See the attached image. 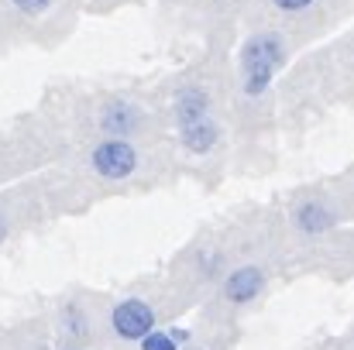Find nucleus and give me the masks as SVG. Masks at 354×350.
Returning a JSON list of instances; mask_svg holds the SVG:
<instances>
[{"instance_id":"obj_6","label":"nucleus","mask_w":354,"mask_h":350,"mask_svg":"<svg viewBox=\"0 0 354 350\" xmlns=\"http://www.w3.org/2000/svg\"><path fill=\"white\" fill-rule=\"evenodd\" d=\"M334 224V213L324 206V203H303L296 210V227L303 233H320Z\"/></svg>"},{"instance_id":"obj_12","label":"nucleus","mask_w":354,"mask_h":350,"mask_svg":"<svg viewBox=\"0 0 354 350\" xmlns=\"http://www.w3.org/2000/svg\"><path fill=\"white\" fill-rule=\"evenodd\" d=\"M165 333H169V337H172V340H176V344H186V340H189V333H186V330H183V327H169V330H165Z\"/></svg>"},{"instance_id":"obj_13","label":"nucleus","mask_w":354,"mask_h":350,"mask_svg":"<svg viewBox=\"0 0 354 350\" xmlns=\"http://www.w3.org/2000/svg\"><path fill=\"white\" fill-rule=\"evenodd\" d=\"M3 233H7V231H3V224H0V240H3Z\"/></svg>"},{"instance_id":"obj_11","label":"nucleus","mask_w":354,"mask_h":350,"mask_svg":"<svg viewBox=\"0 0 354 350\" xmlns=\"http://www.w3.org/2000/svg\"><path fill=\"white\" fill-rule=\"evenodd\" d=\"M279 10H286V14H303L306 7H313V0H272Z\"/></svg>"},{"instance_id":"obj_9","label":"nucleus","mask_w":354,"mask_h":350,"mask_svg":"<svg viewBox=\"0 0 354 350\" xmlns=\"http://www.w3.org/2000/svg\"><path fill=\"white\" fill-rule=\"evenodd\" d=\"M141 350H179V344H176L165 330H151V333L141 340Z\"/></svg>"},{"instance_id":"obj_2","label":"nucleus","mask_w":354,"mask_h":350,"mask_svg":"<svg viewBox=\"0 0 354 350\" xmlns=\"http://www.w3.org/2000/svg\"><path fill=\"white\" fill-rule=\"evenodd\" d=\"M111 327H114V333H118L120 340L141 344L155 330V309L145 299H124L111 313Z\"/></svg>"},{"instance_id":"obj_3","label":"nucleus","mask_w":354,"mask_h":350,"mask_svg":"<svg viewBox=\"0 0 354 350\" xmlns=\"http://www.w3.org/2000/svg\"><path fill=\"white\" fill-rule=\"evenodd\" d=\"M93 168L104 175V179H127L134 168H138V151L131 141L124 137H111V141H100L90 155Z\"/></svg>"},{"instance_id":"obj_1","label":"nucleus","mask_w":354,"mask_h":350,"mask_svg":"<svg viewBox=\"0 0 354 350\" xmlns=\"http://www.w3.org/2000/svg\"><path fill=\"white\" fill-rule=\"evenodd\" d=\"M282 59H286V45H282V38L279 35H254L248 45H244V52H241V76H244V93H251V97H258L268 83H272V76H275V69L282 66Z\"/></svg>"},{"instance_id":"obj_8","label":"nucleus","mask_w":354,"mask_h":350,"mask_svg":"<svg viewBox=\"0 0 354 350\" xmlns=\"http://www.w3.org/2000/svg\"><path fill=\"white\" fill-rule=\"evenodd\" d=\"M134 120H138V117H134L131 107H111V110L104 114V127H107L114 137H124V134L134 127Z\"/></svg>"},{"instance_id":"obj_7","label":"nucleus","mask_w":354,"mask_h":350,"mask_svg":"<svg viewBox=\"0 0 354 350\" xmlns=\"http://www.w3.org/2000/svg\"><path fill=\"white\" fill-rule=\"evenodd\" d=\"M183 144L196 155H207L214 144H217V127L210 120H196L189 127H183Z\"/></svg>"},{"instance_id":"obj_5","label":"nucleus","mask_w":354,"mask_h":350,"mask_svg":"<svg viewBox=\"0 0 354 350\" xmlns=\"http://www.w3.org/2000/svg\"><path fill=\"white\" fill-rule=\"evenodd\" d=\"M176 120H179V127H189L196 120H207V97H203V90L189 86V90H183L176 97Z\"/></svg>"},{"instance_id":"obj_10","label":"nucleus","mask_w":354,"mask_h":350,"mask_svg":"<svg viewBox=\"0 0 354 350\" xmlns=\"http://www.w3.org/2000/svg\"><path fill=\"white\" fill-rule=\"evenodd\" d=\"M14 7L24 10V14H45L52 7V0H14Z\"/></svg>"},{"instance_id":"obj_4","label":"nucleus","mask_w":354,"mask_h":350,"mask_svg":"<svg viewBox=\"0 0 354 350\" xmlns=\"http://www.w3.org/2000/svg\"><path fill=\"white\" fill-rule=\"evenodd\" d=\"M261 289H265V271L254 268V264L234 268V271L224 278V295H227V302H237V306L254 302V299L261 295Z\"/></svg>"}]
</instances>
